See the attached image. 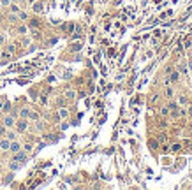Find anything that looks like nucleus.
<instances>
[{
  "instance_id": "nucleus-14",
  "label": "nucleus",
  "mask_w": 192,
  "mask_h": 190,
  "mask_svg": "<svg viewBox=\"0 0 192 190\" xmlns=\"http://www.w3.org/2000/svg\"><path fill=\"white\" fill-rule=\"evenodd\" d=\"M65 95H67V99H74V95H76V93H74L72 90H69V92H67Z\"/></svg>"
},
{
  "instance_id": "nucleus-7",
  "label": "nucleus",
  "mask_w": 192,
  "mask_h": 190,
  "mask_svg": "<svg viewBox=\"0 0 192 190\" xmlns=\"http://www.w3.org/2000/svg\"><path fill=\"white\" fill-rule=\"evenodd\" d=\"M18 130H20V132H25V130H27V121H20V123H18Z\"/></svg>"
},
{
  "instance_id": "nucleus-9",
  "label": "nucleus",
  "mask_w": 192,
  "mask_h": 190,
  "mask_svg": "<svg viewBox=\"0 0 192 190\" xmlns=\"http://www.w3.org/2000/svg\"><path fill=\"white\" fill-rule=\"evenodd\" d=\"M28 113H30V109H27V108H23V109L20 111V114H21L23 118H28Z\"/></svg>"
},
{
  "instance_id": "nucleus-8",
  "label": "nucleus",
  "mask_w": 192,
  "mask_h": 190,
  "mask_svg": "<svg viewBox=\"0 0 192 190\" xmlns=\"http://www.w3.org/2000/svg\"><path fill=\"white\" fill-rule=\"evenodd\" d=\"M28 118H30L32 121H39V114L34 113V111H30V113H28Z\"/></svg>"
},
{
  "instance_id": "nucleus-15",
  "label": "nucleus",
  "mask_w": 192,
  "mask_h": 190,
  "mask_svg": "<svg viewBox=\"0 0 192 190\" xmlns=\"http://www.w3.org/2000/svg\"><path fill=\"white\" fill-rule=\"evenodd\" d=\"M11 181H12V174H7L5 180H4V183H11Z\"/></svg>"
},
{
  "instance_id": "nucleus-10",
  "label": "nucleus",
  "mask_w": 192,
  "mask_h": 190,
  "mask_svg": "<svg viewBox=\"0 0 192 190\" xmlns=\"http://www.w3.org/2000/svg\"><path fill=\"white\" fill-rule=\"evenodd\" d=\"M11 12H12V14H18V12H20V7H18V5H11Z\"/></svg>"
},
{
  "instance_id": "nucleus-20",
  "label": "nucleus",
  "mask_w": 192,
  "mask_h": 190,
  "mask_svg": "<svg viewBox=\"0 0 192 190\" xmlns=\"http://www.w3.org/2000/svg\"><path fill=\"white\" fill-rule=\"evenodd\" d=\"M171 148H173V152H178V150H180V148H182V146H180V144H173V146H171Z\"/></svg>"
},
{
  "instance_id": "nucleus-3",
  "label": "nucleus",
  "mask_w": 192,
  "mask_h": 190,
  "mask_svg": "<svg viewBox=\"0 0 192 190\" xmlns=\"http://www.w3.org/2000/svg\"><path fill=\"white\" fill-rule=\"evenodd\" d=\"M9 144H11L9 139H2L0 141V150H9Z\"/></svg>"
},
{
  "instance_id": "nucleus-24",
  "label": "nucleus",
  "mask_w": 192,
  "mask_h": 190,
  "mask_svg": "<svg viewBox=\"0 0 192 190\" xmlns=\"http://www.w3.org/2000/svg\"><path fill=\"white\" fill-rule=\"evenodd\" d=\"M0 7H2V5H0Z\"/></svg>"
},
{
  "instance_id": "nucleus-18",
  "label": "nucleus",
  "mask_w": 192,
  "mask_h": 190,
  "mask_svg": "<svg viewBox=\"0 0 192 190\" xmlns=\"http://www.w3.org/2000/svg\"><path fill=\"white\" fill-rule=\"evenodd\" d=\"M18 32H20V34H27V27H20Z\"/></svg>"
},
{
  "instance_id": "nucleus-21",
  "label": "nucleus",
  "mask_w": 192,
  "mask_h": 190,
  "mask_svg": "<svg viewBox=\"0 0 192 190\" xmlns=\"http://www.w3.org/2000/svg\"><path fill=\"white\" fill-rule=\"evenodd\" d=\"M160 113H162V114H167V113H169V108H162V109H160Z\"/></svg>"
},
{
  "instance_id": "nucleus-16",
  "label": "nucleus",
  "mask_w": 192,
  "mask_h": 190,
  "mask_svg": "<svg viewBox=\"0 0 192 190\" xmlns=\"http://www.w3.org/2000/svg\"><path fill=\"white\" fill-rule=\"evenodd\" d=\"M180 104H189V99L187 97H180Z\"/></svg>"
},
{
  "instance_id": "nucleus-11",
  "label": "nucleus",
  "mask_w": 192,
  "mask_h": 190,
  "mask_svg": "<svg viewBox=\"0 0 192 190\" xmlns=\"http://www.w3.org/2000/svg\"><path fill=\"white\" fill-rule=\"evenodd\" d=\"M7 139H9V141H14V139H16V134H14V132H7Z\"/></svg>"
},
{
  "instance_id": "nucleus-5",
  "label": "nucleus",
  "mask_w": 192,
  "mask_h": 190,
  "mask_svg": "<svg viewBox=\"0 0 192 190\" xmlns=\"http://www.w3.org/2000/svg\"><path fill=\"white\" fill-rule=\"evenodd\" d=\"M178 79H180V74H178V72H171V76H169L167 81H169V83H175V81H178Z\"/></svg>"
},
{
  "instance_id": "nucleus-13",
  "label": "nucleus",
  "mask_w": 192,
  "mask_h": 190,
  "mask_svg": "<svg viewBox=\"0 0 192 190\" xmlns=\"http://www.w3.org/2000/svg\"><path fill=\"white\" fill-rule=\"evenodd\" d=\"M23 150H25L27 153H28V152H32V144H30V143H27V144L23 146Z\"/></svg>"
},
{
  "instance_id": "nucleus-2",
  "label": "nucleus",
  "mask_w": 192,
  "mask_h": 190,
  "mask_svg": "<svg viewBox=\"0 0 192 190\" xmlns=\"http://www.w3.org/2000/svg\"><path fill=\"white\" fill-rule=\"evenodd\" d=\"M14 125V118L12 116H5L4 118V127H12Z\"/></svg>"
},
{
  "instance_id": "nucleus-4",
  "label": "nucleus",
  "mask_w": 192,
  "mask_h": 190,
  "mask_svg": "<svg viewBox=\"0 0 192 190\" xmlns=\"http://www.w3.org/2000/svg\"><path fill=\"white\" fill-rule=\"evenodd\" d=\"M32 9H34L35 12H42V11H44V5H42L41 2H37V4H34V7H32Z\"/></svg>"
},
{
  "instance_id": "nucleus-17",
  "label": "nucleus",
  "mask_w": 192,
  "mask_h": 190,
  "mask_svg": "<svg viewBox=\"0 0 192 190\" xmlns=\"http://www.w3.org/2000/svg\"><path fill=\"white\" fill-rule=\"evenodd\" d=\"M169 109H178V104L176 102H169Z\"/></svg>"
},
{
  "instance_id": "nucleus-22",
  "label": "nucleus",
  "mask_w": 192,
  "mask_h": 190,
  "mask_svg": "<svg viewBox=\"0 0 192 190\" xmlns=\"http://www.w3.org/2000/svg\"><path fill=\"white\" fill-rule=\"evenodd\" d=\"M4 40H5V37H4V35H0V44H2Z\"/></svg>"
},
{
  "instance_id": "nucleus-23",
  "label": "nucleus",
  "mask_w": 192,
  "mask_h": 190,
  "mask_svg": "<svg viewBox=\"0 0 192 190\" xmlns=\"http://www.w3.org/2000/svg\"><path fill=\"white\" fill-rule=\"evenodd\" d=\"M189 69H190V71H192V62H190V64H189Z\"/></svg>"
},
{
  "instance_id": "nucleus-12",
  "label": "nucleus",
  "mask_w": 192,
  "mask_h": 190,
  "mask_svg": "<svg viewBox=\"0 0 192 190\" xmlns=\"http://www.w3.org/2000/svg\"><path fill=\"white\" fill-rule=\"evenodd\" d=\"M0 5L2 7H7V5H11V0H0Z\"/></svg>"
},
{
  "instance_id": "nucleus-6",
  "label": "nucleus",
  "mask_w": 192,
  "mask_h": 190,
  "mask_svg": "<svg viewBox=\"0 0 192 190\" xmlns=\"http://www.w3.org/2000/svg\"><path fill=\"white\" fill-rule=\"evenodd\" d=\"M58 116H60V118H64V120H65V118H67V116H69V111H67V109H64V108H62V109H60V111H58Z\"/></svg>"
},
{
  "instance_id": "nucleus-1",
  "label": "nucleus",
  "mask_w": 192,
  "mask_h": 190,
  "mask_svg": "<svg viewBox=\"0 0 192 190\" xmlns=\"http://www.w3.org/2000/svg\"><path fill=\"white\" fill-rule=\"evenodd\" d=\"M9 150L12 153H16V152H20L21 150V144L18 143V141H11V144H9Z\"/></svg>"
},
{
  "instance_id": "nucleus-19",
  "label": "nucleus",
  "mask_w": 192,
  "mask_h": 190,
  "mask_svg": "<svg viewBox=\"0 0 192 190\" xmlns=\"http://www.w3.org/2000/svg\"><path fill=\"white\" fill-rule=\"evenodd\" d=\"M173 93H175V92H173V90H171V88H167V92H166V95H167V97H169V99H171V97H173Z\"/></svg>"
}]
</instances>
